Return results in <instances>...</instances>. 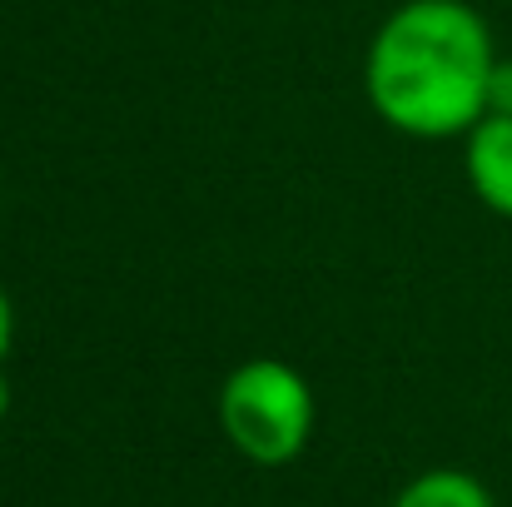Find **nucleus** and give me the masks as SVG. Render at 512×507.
<instances>
[{
	"label": "nucleus",
	"instance_id": "nucleus-1",
	"mask_svg": "<svg viewBox=\"0 0 512 507\" xmlns=\"http://www.w3.org/2000/svg\"><path fill=\"white\" fill-rule=\"evenodd\" d=\"M488 20L463 0H408L393 10L363 65L368 105L383 125L413 140L468 135L488 115L493 85Z\"/></svg>",
	"mask_w": 512,
	"mask_h": 507
},
{
	"label": "nucleus",
	"instance_id": "nucleus-2",
	"mask_svg": "<svg viewBox=\"0 0 512 507\" xmlns=\"http://www.w3.org/2000/svg\"><path fill=\"white\" fill-rule=\"evenodd\" d=\"M219 423L234 453L259 468H284L304 453L314 433V393L289 363L249 358L219 388Z\"/></svg>",
	"mask_w": 512,
	"mask_h": 507
},
{
	"label": "nucleus",
	"instance_id": "nucleus-3",
	"mask_svg": "<svg viewBox=\"0 0 512 507\" xmlns=\"http://www.w3.org/2000/svg\"><path fill=\"white\" fill-rule=\"evenodd\" d=\"M468 184L493 214L512 219V115H483L468 130Z\"/></svg>",
	"mask_w": 512,
	"mask_h": 507
},
{
	"label": "nucleus",
	"instance_id": "nucleus-4",
	"mask_svg": "<svg viewBox=\"0 0 512 507\" xmlns=\"http://www.w3.org/2000/svg\"><path fill=\"white\" fill-rule=\"evenodd\" d=\"M393 507H493L488 488L473 478V473H458V468H433L423 478H413Z\"/></svg>",
	"mask_w": 512,
	"mask_h": 507
},
{
	"label": "nucleus",
	"instance_id": "nucleus-5",
	"mask_svg": "<svg viewBox=\"0 0 512 507\" xmlns=\"http://www.w3.org/2000/svg\"><path fill=\"white\" fill-rule=\"evenodd\" d=\"M488 115H512V60L493 65V85H488Z\"/></svg>",
	"mask_w": 512,
	"mask_h": 507
},
{
	"label": "nucleus",
	"instance_id": "nucleus-6",
	"mask_svg": "<svg viewBox=\"0 0 512 507\" xmlns=\"http://www.w3.org/2000/svg\"><path fill=\"white\" fill-rule=\"evenodd\" d=\"M10 338H15V309H10V299L0 289V358L10 353Z\"/></svg>",
	"mask_w": 512,
	"mask_h": 507
},
{
	"label": "nucleus",
	"instance_id": "nucleus-7",
	"mask_svg": "<svg viewBox=\"0 0 512 507\" xmlns=\"http://www.w3.org/2000/svg\"><path fill=\"white\" fill-rule=\"evenodd\" d=\"M10 413V378H5V368H0V418Z\"/></svg>",
	"mask_w": 512,
	"mask_h": 507
}]
</instances>
